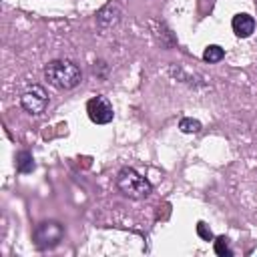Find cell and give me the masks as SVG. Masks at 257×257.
I'll return each mask as SVG.
<instances>
[{"label": "cell", "mask_w": 257, "mask_h": 257, "mask_svg": "<svg viewBox=\"0 0 257 257\" xmlns=\"http://www.w3.org/2000/svg\"><path fill=\"white\" fill-rule=\"evenodd\" d=\"M116 187L128 199H145L153 191V185L149 183V179H145L133 167H122L118 171V175H116Z\"/></svg>", "instance_id": "cell-2"}, {"label": "cell", "mask_w": 257, "mask_h": 257, "mask_svg": "<svg viewBox=\"0 0 257 257\" xmlns=\"http://www.w3.org/2000/svg\"><path fill=\"white\" fill-rule=\"evenodd\" d=\"M213 249H215V253H217L219 257H231V255H233V249H231L229 239H227L225 235H221V237H217V239L213 241Z\"/></svg>", "instance_id": "cell-10"}, {"label": "cell", "mask_w": 257, "mask_h": 257, "mask_svg": "<svg viewBox=\"0 0 257 257\" xmlns=\"http://www.w3.org/2000/svg\"><path fill=\"white\" fill-rule=\"evenodd\" d=\"M44 76L46 80L58 88V90H70L74 86L80 84L82 80V70L76 62L68 60V58H56V60H50L46 66H44Z\"/></svg>", "instance_id": "cell-1"}, {"label": "cell", "mask_w": 257, "mask_h": 257, "mask_svg": "<svg viewBox=\"0 0 257 257\" xmlns=\"http://www.w3.org/2000/svg\"><path fill=\"white\" fill-rule=\"evenodd\" d=\"M86 112H88V118L94 122V124H108L114 116V110H112V104L106 96L98 94V96H92L88 102H86Z\"/></svg>", "instance_id": "cell-5"}, {"label": "cell", "mask_w": 257, "mask_h": 257, "mask_svg": "<svg viewBox=\"0 0 257 257\" xmlns=\"http://www.w3.org/2000/svg\"><path fill=\"white\" fill-rule=\"evenodd\" d=\"M197 233H199V237H201V239H205V241H211V239H213L211 229H209V227H207V223H203V221H199V223H197Z\"/></svg>", "instance_id": "cell-12"}, {"label": "cell", "mask_w": 257, "mask_h": 257, "mask_svg": "<svg viewBox=\"0 0 257 257\" xmlns=\"http://www.w3.org/2000/svg\"><path fill=\"white\" fill-rule=\"evenodd\" d=\"M179 128L183 133H199L201 131V122L197 118H191V116H185L179 120Z\"/></svg>", "instance_id": "cell-11"}, {"label": "cell", "mask_w": 257, "mask_h": 257, "mask_svg": "<svg viewBox=\"0 0 257 257\" xmlns=\"http://www.w3.org/2000/svg\"><path fill=\"white\" fill-rule=\"evenodd\" d=\"M231 26H233V32L239 36V38H249L253 32H255V18L251 14H235L233 20H231Z\"/></svg>", "instance_id": "cell-6"}, {"label": "cell", "mask_w": 257, "mask_h": 257, "mask_svg": "<svg viewBox=\"0 0 257 257\" xmlns=\"http://www.w3.org/2000/svg\"><path fill=\"white\" fill-rule=\"evenodd\" d=\"M64 237V227L58 221H42L34 231V241L38 249H52Z\"/></svg>", "instance_id": "cell-4"}, {"label": "cell", "mask_w": 257, "mask_h": 257, "mask_svg": "<svg viewBox=\"0 0 257 257\" xmlns=\"http://www.w3.org/2000/svg\"><path fill=\"white\" fill-rule=\"evenodd\" d=\"M16 169H18V173H24V175L34 171V159L28 151H18L16 153Z\"/></svg>", "instance_id": "cell-8"}, {"label": "cell", "mask_w": 257, "mask_h": 257, "mask_svg": "<svg viewBox=\"0 0 257 257\" xmlns=\"http://www.w3.org/2000/svg\"><path fill=\"white\" fill-rule=\"evenodd\" d=\"M20 104L28 114H42L48 106V92L40 84H28L20 94Z\"/></svg>", "instance_id": "cell-3"}, {"label": "cell", "mask_w": 257, "mask_h": 257, "mask_svg": "<svg viewBox=\"0 0 257 257\" xmlns=\"http://www.w3.org/2000/svg\"><path fill=\"white\" fill-rule=\"evenodd\" d=\"M120 20V8L116 4H106L104 8H100L96 12V22L100 28H108L112 24H116Z\"/></svg>", "instance_id": "cell-7"}, {"label": "cell", "mask_w": 257, "mask_h": 257, "mask_svg": "<svg viewBox=\"0 0 257 257\" xmlns=\"http://www.w3.org/2000/svg\"><path fill=\"white\" fill-rule=\"evenodd\" d=\"M225 56V50L219 46V44H209L205 50H203V60L209 62V64H215V62H221Z\"/></svg>", "instance_id": "cell-9"}]
</instances>
